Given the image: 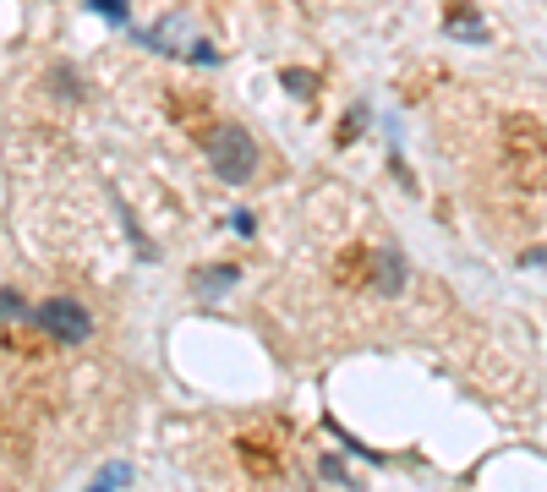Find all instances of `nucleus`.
<instances>
[{"label": "nucleus", "instance_id": "20e7f679", "mask_svg": "<svg viewBox=\"0 0 547 492\" xmlns=\"http://www.w3.org/2000/svg\"><path fill=\"white\" fill-rule=\"evenodd\" d=\"M405 279H411L405 252H400V246H383V252H378V274H372V290H378V296H400Z\"/></svg>", "mask_w": 547, "mask_h": 492}, {"label": "nucleus", "instance_id": "0eeeda50", "mask_svg": "<svg viewBox=\"0 0 547 492\" xmlns=\"http://www.w3.org/2000/svg\"><path fill=\"white\" fill-rule=\"evenodd\" d=\"M126 482H132V471H126V465H104V471L93 476V487H104V492H110V487H126Z\"/></svg>", "mask_w": 547, "mask_h": 492}, {"label": "nucleus", "instance_id": "9d476101", "mask_svg": "<svg viewBox=\"0 0 547 492\" xmlns=\"http://www.w3.org/2000/svg\"><path fill=\"white\" fill-rule=\"evenodd\" d=\"M362 121H367V110L356 104L351 115H345V126H340V143H356V132H362Z\"/></svg>", "mask_w": 547, "mask_h": 492}, {"label": "nucleus", "instance_id": "6e6552de", "mask_svg": "<svg viewBox=\"0 0 547 492\" xmlns=\"http://www.w3.org/2000/svg\"><path fill=\"white\" fill-rule=\"evenodd\" d=\"M279 82H285V88H296L301 99H307V93L318 88V77H312V72H296V66H290V72H279Z\"/></svg>", "mask_w": 547, "mask_h": 492}, {"label": "nucleus", "instance_id": "7ed1b4c3", "mask_svg": "<svg viewBox=\"0 0 547 492\" xmlns=\"http://www.w3.org/2000/svg\"><path fill=\"white\" fill-rule=\"evenodd\" d=\"M33 323L44 328L50 339H61V345H83V339L93 334V318H88V307L83 301H66V296H55V301H44L39 312H33Z\"/></svg>", "mask_w": 547, "mask_h": 492}, {"label": "nucleus", "instance_id": "39448f33", "mask_svg": "<svg viewBox=\"0 0 547 492\" xmlns=\"http://www.w3.org/2000/svg\"><path fill=\"white\" fill-rule=\"evenodd\" d=\"M236 279H241V268H230V263H214V268H197V274H192V290H197V296H203V301H219V296H225L230 285H236Z\"/></svg>", "mask_w": 547, "mask_h": 492}, {"label": "nucleus", "instance_id": "f257e3e1", "mask_svg": "<svg viewBox=\"0 0 547 492\" xmlns=\"http://www.w3.org/2000/svg\"><path fill=\"white\" fill-rule=\"evenodd\" d=\"M208 164H214V175L225 186H247L258 175V137L247 126H219L208 137Z\"/></svg>", "mask_w": 547, "mask_h": 492}, {"label": "nucleus", "instance_id": "f03ea898", "mask_svg": "<svg viewBox=\"0 0 547 492\" xmlns=\"http://www.w3.org/2000/svg\"><path fill=\"white\" fill-rule=\"evenodd\" d=\"M143 44H148V50H159V55H176V61H208V66L219 61V55L203 44V33H197V22L186 17V11H170V17H159L154 28L143 33Z\"/></svg>", "mask_w": 547, "mask_h": 492}, {"label": "nucleus", "instance_id": "423d86ee", "mask_svg": "<svg viewBox=\"0 0 547 492\" xmlns=\"http://www.w3.org/2000/svg\"><path fill=\"white\" fill-rule=\"evenodd\" d=\"M17 318H33V307L17 296V290H0V323H17Z\"/></svg>", "mask_w": 547, "mask_h": 492}, {"label": "nucleus", "instance_id": "9b49d317", "mask_svg": "<svg viewBox=\"0 0 547 492\" xmlns=\"http://www.w3.org/2000/svg\"><path fill=\"white\" fill-rule=\"evenodd\" d=\"M230 230H236V236H252V230H258V219H252V214H230Z\"/></svg>", "mask_w": 547, "mask_h": 492}, {"label": "nucleus", "instance_id": "1a4fd4ad", "mask_svg": "<svg viewBox=\"0 0 547 492\" xmlns=\"http://www.w3.org/2000/svg\"><path fill=\"white\" fill-rule=\"evenodd\" d=\"M88 11H99L110 22H126V0H88Z\"/></svg>", "mask_w": 547, "mask_h": 492}, {"label": "nucleus", "instance_id": "f8f14e48", "mask_svg": "<svg viewBox=\"0 0 547 492\" xmlns=\"http://www.w3.org/2000/svg\"><path fill=\"white\" fill-rule=\"evenodd\" d=\"M318 471H323V476H329V482H345V465H340V460H323V465H318Z\"/></svg>", "mask_w": 547, "mask_h": 492}]
</instances>
